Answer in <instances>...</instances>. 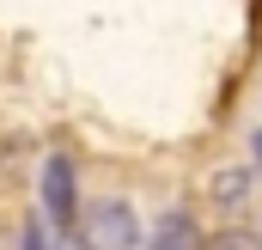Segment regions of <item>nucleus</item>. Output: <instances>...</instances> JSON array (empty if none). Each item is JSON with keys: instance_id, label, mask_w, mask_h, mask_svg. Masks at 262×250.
Segmentation results:
<instances>
[{"instance_id": "obj_1", "label": "nucleus", "mask_w": 262, "mask_h": 250, "mask_svg": "<svg viewBox=\"0 0 262 250\" xmlns=\"http://www.w3.org/2000/svg\"><path fill=\"white\" fill-rule=\"evenodd\" d=\"M79 244L85 250H134L140 244V220H134V207L122 195H98V201H85V214H79Z\"/></svg>"}, {"instance_id": "obj_2", "label": "nucleus", "mask_w": 262, "mask_h": 250, "mask_svg": "<svg viewBox=\"0 0 262 250\" xmlns=\"http://www.w3.org/2000/svg\"><path fill=\"white\" fill-rule=\"evenodd\" d=\"M43 220L55 232H73V159L67 153L43 159Z\"/></svg>"}, {"instance_id": "obj_3", "label": "nucleus", "mask_w": 262, "mask_h": 250, "mask_svg": "<svg viewBox=\"0 0 262 250\" xmlns=\"http://www.w3.org/2000/svg\"><path fill=\"white\" fill-rule=\"evenodd\" d=\"M152 250H201V238H195V220L177 207V214H165L159 220V232H152Z\"/></svg>"}, {"instance_id": "obj_4", "label": "nucleus", "mask_w": 262, "mask_h": 250, "mask_svg": "<svg viewBox=\"0 0 262 250\" xmlns=\"http://www.w3.org/2000/svg\"><path fill=\"white\" fill-rule=\"evenodd\" d=\"M207 250H262V244H250V238H238V232H220V244H207Z\"/></svg>"}, {"instance_id": "obj_5", "label": "nucleus", "mask_w": 262, "mask_h": 250, "mask_svg": "<svg viewBox=\"0 0 262 250\" xmlns=\"http://www.w3.org/2000/svg\"><path fill=\"white\" fill-rule=\"evenodd\" d=\"M256 159H262V134H256Z\"/></svg>"}]
</instances>
